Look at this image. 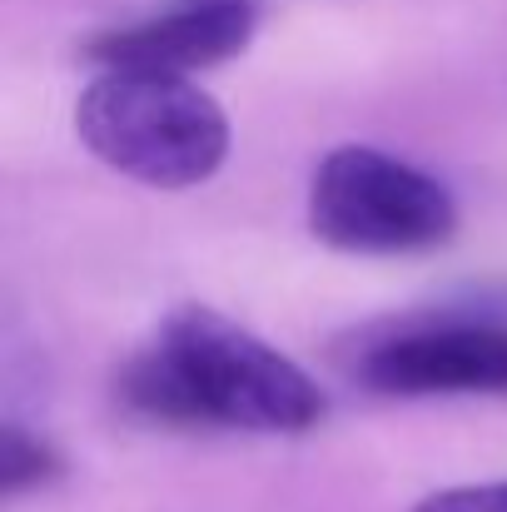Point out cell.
I'll return each instance as SVG.
<instances>
[{"label":"cell","mask_w":507,"mask_h":512,"mask_svg":"<svg viewBox=\"0 0 507 512\" xmlns=\"http://www.w3.org/2000/svg\"><path fill=\"white\" fill-rule=\"evenodd\" d=\"M120 393L160 423L304 433L324 418V393L294 358L214 309L169 314L160 339L130 358Z\"/></svg>","instance_id":"cell-1"},{"label":"cell","mask_w":507,"mask_h":512,"mask_svg":"<svg viewBox=\"0 0 507 512\" xmlns=\"http://www.w3.org/2000/svg\"><path fill=\"white\" fill-rule=\"evenodd\" d=\"M75 130L95 160L150 189L204 184L229 155L219 100L165 70H100L75 105Z\"/></svg>","instance_id":"cell-2"},{"label":"cell","mask_w":507,"mask_h":512,"mask_svg":"<svg viewBox=\"0 0 507 512\" xmlns=\"http://www.w3.org/2000/svg\"><path fill=\"white\" fill-rule=\"evenodd\" d=\"M309 229L348 254H413L453 239L458 204L433 174L373 145H338L314 174Z\"/></svg>","instance_id":"cell-3"},{"label":"cell","mask_w":507,"mask_h":512,"mask_svg":"<svg viewBox=\"0 0 507 512\" xmlns=\"http://www.w3.org/2000/svg\"><path fill=\"white\" fill-rule=\"evenodd\" d=\"M363 378L378 393L433 398V393H507V324L448 319L373 343Z\"/></svg>","instance_id":"cell-4"},{"label":"cell","mask_w":507,"mask_h":512,"mask_svg":"<svg viewBox=\"0 0 507 512\" xmlns=\"http://www.w3.org/2000/svg\"><path fill=\"white\" fill-rule=\"evenodd\" d=\"M254 35V0H174L169 10L105 30L90 45L100 70H165L189 75L239 55Z\"/></svg>","instance_id":"cell-5"},{"label":"cell","mask_w":507,"mask_h":512,"mask_svg":"<svg viewBox=\"0 0 507 512\" xmlns=\"http://www.w3.org/2000/svg\"><path fill=\"white\" fill-rule=\"evenodd\" d=\"M55 473V458H50V448L45 443H35V438H25L15 423L0 433V483H5V493H20V488H30V483H40V478H50Z\"/></svg>","instance_id":"cell-6"},{"label":"cell","mask_w":507,"mask_h":512,"mask_svg":"<svg viewBox=\"0 0 507 512\" xmlns=\"http://www.w3.org/2000/svg\"><path fill=\"white\" fill-rule=\"evenodd\" d=\"M413 512H507V483H473V488H443L423 498Z\"/></svg>","instance_id":"cell-7"}]
</instances>
